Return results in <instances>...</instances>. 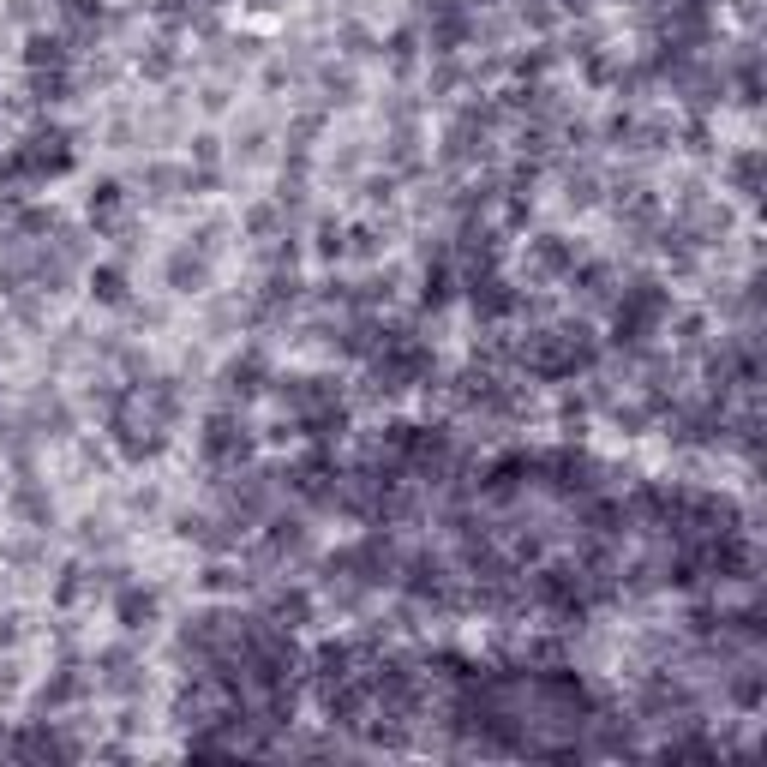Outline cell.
<instances>
[{
    "instance_id": "obj_1",
    "label": "cell",
    "mask_w": 767,
    "mask_h": 767,
    "mask_svg": "<svg viewBox=\"0 0 767 767\" xmlns=\"http://www.w3.org/2000/svg\"><path fill=\"white\" fill-rule=\"evenodd\" d=\"M594 360H600V348H594L588 330H540V336L522 342V366L534 378H570V372H582Z\"/></svg>"
},
{
    "instance_id": "obj_2",
    "label": "cell",
    "mask_w": 767,
    "mask_h": 767,
    "mask_svg": "<svg viewBox=\"0 0 767 767\" xmlns=\"http://www.w3.org/2000/svg\"><path fill=\"white\" fill-rule=\"evenodd\" d=\"M666 312H672L666 288H660V282H636V288H624V300H618V312H612V336H618V342H648V336L666 324Z\"/></svg>"
},
{
    "instance_id": "obj_3",
    "label": "cell",
    "mask_w": 767,
    "mask_h": 767,
    "mask_svg": "<svg viewBox=\"0 0 767 767\" xmlns=\"http://www.w3.org/2000/svg\"><path fill=\"white\" fill-rule=\"evenodd\" d=\"M198 444H204V462H216V468H240L252 456V438H246V426L234 414H210V426H204Z\"/></svg>"
},
{
    "instance_id": "obj_4",
    "label": "cell",
    "mask_w": 767,
    "mask_h": 767,
    "mask_svg": "<svg viewBox=\"0 0 767 767\" xmlns=\"http://www.w3.org/2000/svg\"><path fill=\"white\" fill-rule=\"evenodd\" d=\"M18 156H24V174H30V180H48V174H66V168H72V144H66V132H60V126H48V132H36V138H24V144H18Z\"/></svg>"
},
{
    "instance_id": "obj_5",
    "label": "cell",
    "mask_w": 767,
    "mask_h": 767,
    "mask_svg": "<svg viewBox=\"0 0 767 767\" xmlns=\"http://www.w3.org/2000/svg\"><path fill=\"white\" fill-rule=\"evenodd\" d=\"M468 300H474V312H480V318H510V312H516L510 282H498L492 270H486V276H468Z\"/></svg>"
},
{
    "instance_id": "obj_6",
    "label": "cell",
    "mask_w": 767,
    "mask_h": 767,
    "mask_svg": "<svg viewBox=\"0 0 767 767\" xmlns=\"http://www.w3.org/2000/svg\"><path fill=\"white\" fill-rule=\"evenodd\" d=\"M156 618V594L150 588H120V624L126 630H144Z\"/></svg>"
},
{
    "instance_id": "obj_7",
    "label": "cell",
    "mask_w": 767,
    "mask_h": 767,
    "mask_svg": "<svg viewBox=\"0 0 767 767\" xmlns=\"http://www.w3.org/2000/svg\"><path fill=\"white\" fill-rule=\"evenodd\" d=\"M90 294H96L102 306H126V276H120L114 264H102V270H90Z\"/></svg>"
},
{
    "instance_id": "obj_8",
    "label": "cell",
    "mask_w": 767,
    "mask_h": 767,
    "mask_svg": "<svg viewBox=\"0 0 767 767\" xmlns=\"http://www.w3.org/2000/svg\"><path fill=\"white\" fill-rule=\"evenodd\" d=\"M258 378H264V360H258V354L234 360V366H228V396H258Z\"/></svg>"
},
{
    "instance_id": "obj_9",
    "label": "cell",
    "mask_w": 767,
    "mask_h": 767,
    "mask_svg": "<svg viewBox=\"0 0 767 767\" xmlns=\"http://www.w3.org/2000/svg\"><path fill=\"white\" fill-rule=\"evenodd\" d=\"M534 264H540V270H570V276H576V252H570L558 234H546V240L534 246Z\"/></svg>"
},
{
    "instance_id": "obj_10",
    "label": "cell",
    "mask_w": 767,
    "mask_h": 767,
    "mask_svg": "<svg viewBox=\"0 0 767 767\" xmlns=\"http://www.w3.org/2000/svg\"><path fill=\"white\" fill-rule=\"evenodd\" d=\"M30 72H42V66H66V42L60 36H30Z\"/></svg>"
},
{
    "instance_id": "obj_11",
    "label": "cell",
    "mask_w": 767,
    "mask_h": 767,
    "mask_svg": "<svg viewBox=\"0 0 767 767\" xmlns=\"http://www.w3.org/2000/svg\"><path fill=\"white\" fill-rule=\"evenodd\" d=\"M732 180H738L744 198H756V192H762V150H744V156L732 162Z\"/></svg>"
},
{
    "instance_id": "obj_12",
    "label": "cell",
    "mask_w": 767,
    "mask_h": 767,
    "mask_svg": "<svg viewBox=\"0 0 767 767\" xmlns=\"http://www.w3.org/2000/svg\"><path fill=\"white\" fill-rule=\"evenodd\" d=\"M444 300H450V264H432V270H426V288H420V306L438 312Z\"/></svg>"
},
{
    "instance_id": "obj_13",
    "label": "cell",
    "mask_w": 767,
    "mask_h": 767,
    "mask_svg": "<svg viewBox=\"0 0 767 767\" xmlns=\"http://www.w3.org/2000/svg\"><path fill=\"white\" fill-rule=\"evenodd\" d=\"M168 282H174V288H198V282H204V258H192V252H174V264H168Z\"/></svg>"
},
{
    "instance_id": "obj_14",
    "label": "cell",
    "mask_w": 767,
    "mask_h": 767,
    "mask_svg": "<svg viewBox=\"0 0 767 767\" xmlns=\"http://www.w3.org/2000/svg\"><path fill=\"white\" fill-rule=\"evenodd\" d=\"M114 210H120V186H114V180H102V186L90 192V216H96V222H108Z\"/></svg>"
},
{
    "instance_id": "obj_15",
    "label": "cell",
    "mask_w": 767,
    "mask_h": 767,
    "mask_svg": "<svg viewBox=\"0 0 767 767\" xmlns=\"http://www.w3.org/2000/svg\"><path fill=\"white\" fill-rule=\"evenodd\" d=\"M60 12L84 24V18H96V12H102V0H60Z\"/></svg>"
}]
</instances>
